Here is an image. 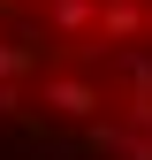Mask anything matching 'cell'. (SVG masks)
<instances>
[{
	"mask_svg": "<svg viewBox=\"0 0 152 160\" xmlns=\"http://www.w3.org/2000/svg\"><path fill=\"white\" fill-rule=\"evenodd\" d=\"M114 61H122L129 92H152V53H145V46H114Z\"/></svg>",
	"mask_w": 152,
	"mask_h": 160,
	"instance_id": "5b68a950",
	"label": "cell"
},
{
	"mask_svg": "<svg viewBox=\"0 0 152 160\" xmlns=\"http://www.w3.org/2000/svg\"><path fill=\"white\" fill-rule=\"evenodd\" d=\"M0 8H23V0H0Z\"/></svg>",
	"mask_w": 152,
	"mask_h": 160,
	"instance_id": "ba28073f",
	"label": "cell"
},
{
	"mask_svg": "<svg viewBox=\"0 0 152 160\" xmlns=\"http://www.w3.org/2000/svg\"><path fill=\"white\" fill-rule=\"evenodd\" d=\"M152 31V0H99V38L107 46H137Z\"/></svg>",
	"mask_w": 152,
	"mask_h": 160,
	"instance_id": "7a4b0ae2",
	"label": "cell"
},
{
	"mask_svg": "<svg viewBox=\"0 0 152 160\" xmlns=\"http://www.w3.org/2000/svg\"><path fill=\"white\" fill-rule=\"evenodd\" d=\"M38 99H46L61 122H99V107H107V99H99V84H91L84 69H53L46 84H38Z\"/></svg>",
	"mask_w": 152,
	"mask_h": 160,
	"instance_id": "6da1fadb",
	"label": "cell"
},
{
	"mask_svg": "<svg viewBox=\"0 0 152 160\" xmlns=\"http://www.w3.org/2000/svg\"><path fill=\"white\" fill-rule=\"evenodd\" d=\"M122 122L137 130V137H152V92H129L122 99Z\"/></svg>",
	"mask_w": 152,
	"mask_h": 160,
	"instance_id": "8992f818",
	"label": "cell"
},
{
	"mask_svg": "<svg viewBox=\"0 0 152 160\" xmlns=\"http://www.w3.org/2000/svg\"><path fill=\"white\" fill-rule=\"evenodd\" d=\"M38 15H46V31L69 38V46H84V38L99 31V0H38Z\"/></svg>",
	"mask_w": 152,
	"mask_h": 160,
	"instance_id": "3957f363",
	"label": "cell"
},
{
	"mask_svg": "<svg viewBox=\"0 0 152 160\" xmlns=\"http://www.w3.org/2000/svg\"><path fill=\"white\" fill-rule=\"evenodd\" d=\"M0 114H23V84H0Z\"/></svg>",
	"mask_w": 152,
	"mask_h": 160,
	"instance_id": "52a82bcc",
	"label": "cell"
},
{
	"mask_svg": "<svg viewBox=\"0 0 152 160\" xmlns=\"http://www.w3.org/2000/svg\"><path fill=\"white\" fill-rule=\"evenodd\" d=\"M31 61H38V38H8V46H0V84H15Z\"/></svg>",
	"mask_w": 152,
	"mask_h": 160,
	"instance_id": "277c9868",
	"label": "cell"
}]
</instances>
